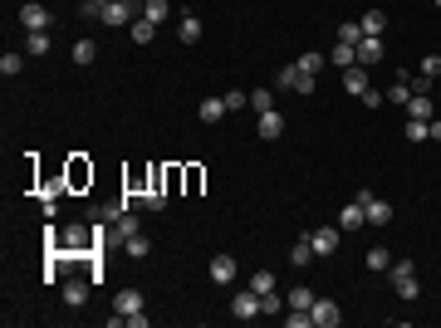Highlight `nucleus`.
Listing matches in <instances>:
<instances>
[{
    "mask_svg": "<svg viewBox=\"0 0 441 328\" xmlns=\"http://www.w3.org/2000/svg\"><path fill=\"white\" fill-rule=\"evenodd\" d=\"M393 289H397V299H417V294H422L417 264H412V260H393Z\"/></svg>",
    "mask_w": 441,
    "mask_h": 328,
    "instance_id": "nucleus-1",
    "label": "nucleus"
},
{
    "mask_svg": "<svg viewBox=\"0 0 441 328\" xmlns=\"http://www.w3.org/2000/svg\"><path fill=\"white\" fill-rule=\"evenodd\" d=\"M274 88H294V93H314V74H304L299 64H285L274 74Z\"/></svg>",
    "mask_w": 441,
    "mask_h": 328,
    "instance_id": "nucleus-2",
    "label": "nucleus"
},
{
    "mask_svg": "<svg viewBox=\"0 0 441 328\" xmlns=\"http://www.w3.org/2000/svg\"><path fill=\"white\" fill-rule=\"evenodd\" d=\"M20 25H25V35H35V30H49V25H54V15H49V6L30 0V6H20Z\"/></svg>",
    "mask_w": 441,
    "mask_h": 328,
    "instance_id": "nucleus-3",
    "label": "nucleus"
},
{
    "mask_svg": "<svg viewBox=\"0 0 441 328\" xmlns=\"http://www.w3.org/2000/svg\"><path fill=\"white\" fill-rule=\"evenodd\" d=\"M309 318H314V328H334V323H344V309L334 299H314L309 304Z\"/></svg>",
    "mask_w": 441,
    "mask_h": 328,
    "instance_id": "nucleus-4",
    "label": "nucleus"
},
{
    "mask_svg": "<svg viewBox=\"0 0 441 328\" xmlns=\"http://www.w3.org/2000/svg\"><path fill=\"white\" fill-rule=\"evenodd\" d=\"M103 25H108V30L133 25V0H108V6H103Z\"/></svg>",
    "mask_w": 441,
    "mask_h": 328,
    "instance_id": "nucleus-5",
    "label": "nucleus"
},
{
    "mask_svg": "<svg viewBox=\"0 0 441 328\" xmlns=\"http://www.w3.org/2000/svg\"><path fill=\"white\" fill-rule=\"evenodd\" d=\"M382 54H388V49H382V35H363V39H358V64H363V69L382 64Z\"/></svg>",
    "mask_w": 441,
    "mask_h": 328,
    "instance_id": "nucleus-6",
    "label": "nucleus"
},
{
    "mask_svg": "<svg viewBox=\"0 0 441 328\" xmlns=\"http://www.w3.org/2000/svg\"><path fill=\"white\" fill-rule=\"evenodd\" d=\"M231 313H236V318H245V323H250V318H260V294H255V289H241V294L231 299Z\"/></svg>",
    "mask_w": 441,
    "mask_h": 328,
    "instance_id": "nucleus-7",
    "label": "nucleus"
},
{
    "mask_svg": "<svg viewBox=\"0 0 441 328\" xmlns=\"http://www.w3.org/2000/svg\"><path fill=\"white\" fill-rule=\"evenodd\" d=\"M363 226H368V211H363V201L353 196V201L339 211V231H363Z\"/></svg>",
    "mask_w": 441,
    "mask_h": 328,
    "instance_id": "nucleus-8",
    "label": "nucleus"
},
{
    "mask_svg": "<svg viewBox=\"0 0 441 328\" xmlns=\"http://www.w3.org/2000/svg\"><path fill=\"white\" fill-rule=\"evenodd\" d=\"M363 211H368V226H393V206L382 201V196H373V191H368Z\"/></svg>",
    "mask_w": 441,
    "mask_h": 328,
    "instance_id": "nucleus-9",
    "label": "nucleus"
},
{
    "mask_svg": "<svg viewBox=\"0 0 441 328\" xmlns=\"http://www.w3.org/2000/svg\"><path fill=\"white\" fill-rule=\"evenodd\" d=\"M206 275H211L216 284H231V280H236V260H231V255H216V260H211V269H206Z\"/></svg>",
    "mask_w": 441,
    "mask_h": 328,
    "instance_id": "nucleus-10",
    "label": "nucleus"
},
{
    "mask_svg": "<svg viewBox=\"0 0 441 328\" xmlns=\"http://www.w3.org/2000/svg\"><path fill=\"white\" fill-rule=\"evenodd\" d=\"M280 133H285V113H274V108H270V113H260V137H265V142H274Z\"/></svg>",
    "mask_w": 441,
    "mask_h": 328,
    "instance_id": "nucleus-11",
    "label": "nucleus"
},
{
    "mask_svg": "<svg viewBox=\"0 0 441 328\" xmlns=\"http://www.w3.org/2000/svg\"><path fill=\"white\" fill-rule=\"evenodd\" d=\"M309 245H314V255H334L339 250V231H309Z\"/></svg>",
    "mask_w": 441,
    "mask_h": 328,
    "instance_id": "nucleus-12",
    "label": "nucleus"
},
{
    "mask_svg": "<svg viewBox=\"0 0 441 328\" xmlns=\"http://www.w3.org/2000/svg\"><path fill=\"white\" fill-rule=\"evenodd\" d=\"M123 250H128L133 260H147V255H152V240H147L142 231H133V235H123Z\"/></svg>",
    "mask_w": 441,
    "mask_h": 328,
    "instance_id": "nucleus-13",
    "label": "nucleus"
},
{
    "mask_svg": "<svg viewBox=\"0 0 441 328\" xmlns=\"http://www.w3.org/2000/svg\"><path fill=\"white\" fill-rule=\"evenodd\" d=\"M59 294H64V304H69V309H79V304L88 299V280H64V289H59Z\"/></svg>",
    "mask_w": 441,
    "mask_h": 328,
    "instance_id": "nucleus-14",
    "label": "nucleus"
},
{
    "mask_svg": "<svg viewBox=\"0 0 441 328\" xmlns=\"http://www.w3.org/2000/svg\"><path fill=\"white\" fill-rule=\"evenodd\" d=\"M328 59H334L339 69H353L358 64V44H334V49H328Z\"/></svg>",
    "mask_w": 441,
    "mask_h": 328,
    "instance_id": "nucleus-15",
    "label": "nucleus"
},
{
    "mask_svg": "<svg viewBox=\"0 0 441 328\" xmlns=\"http://www.w3.org/2000/svg\"><path fill=\"white\" fill-rule=\"evenodd\" d=\"M344 88L363 98V88H368V69H363V64H353V69H344Z\"/></svg>",
    "mask_w": 441,
    "mask_h": 328,
    "instance_id": "nucleus-16",
    "label": "nucleus"
},
{
    "mask_svg": "<svg viewBox=\"0 0 441 328\" xmlns=\"http://www.w3.org/2000/svg\"><path fill=\"white\" fill-rule=\"evenodd\" d=\"M113 309H118V313L128 318V313H138V309H142V294H138V289H118V299H113Z\"/></svg>",
    "mask_w": 441,
    "mask_h": 328,
    "instance_id": "nucleus-17",
    "label": "nucleus"
},
{
    "mask_svg": "<svg viewBox=\"0 0 441 328\" xmlns=\"http://www.w3.org/2000/svg\"><path fill=\"white\" fill-rule=\"evenodd\" d=\"M363 35H382V30H388V10H363Z\"/></svg>",
    "mask_w": 441,
    "mask_h": 328,
    "instance_id": "nucleus-18",
    "label": "nucleus"
},
{
    "mask_svg": "<svg viewBox=\"0 0 441 328\" xmlns=\"http://www.w3.org/2000/svg\"><path fill=\"white\" fill-rule=\"evenodd\" d=\"M226 113H231V108H226V98H201V118H206V123H220Z\"/></svg>",
    "mask_w": 441,
    "mask_h": 328,
    "instance_id": "nucleus-19",
    "label": "nucleus"
},
{
    "mask_svg": "<svg viewBox=\"0 0 441 328\" xmlns=\"http://www.w3.org/2000/svg\"><path fill=\"white\" fill-rule=\"evenodd\" d=\"M128 30H133V44H152V39H157V25H152L147 15H142V20H133Z\"/></svg>",
    "mask_w": 441,
    "mask_h": 328,
    "instance_id": "nucleus-20",
    "label": "nucleus"
},
{
    "mask_svg": "<svg viewBox=\"0 0 441 328\" xmlns=\"http://www.w3.org/2000/svg\"><path fill=\"white\" fill-rule=\"evenodd\" d=\"M388 98H393V103H402V108H407V103H412V74H397V84H393V88H388Z\"/></svg>",
    "mask_w": 441,
    "mask_h": 328,
    "instance_id": "nucleus-21",
    "label": "nucleus"
},
{
    "mask_svg": "<svg viewBox=\"0 0 441 328\" xmlns=\"http://www.w3.org/2000/svg\"><path fill=\"white\" fill-rule=\"evenodd\" d=\"M402 113H407V118H426V123H431V98H426V93H412V103L402 108Z\"/></svg>",
    "mask_w": 441,
    "mask_h": 328,
    "instance_id": "nucleus-22",
    "label": "nucleus"
},
{
    "mask_svg": "<svg viewBox=\"0 0 441 328\" xmlns=\"http://www.w3.org/2000/svg\"><path fill=\"white\" fill-rule=\"evenodd\" d=\"M25 54H49V30H35V35H25Z\"/></svg>",
    "mask_w": 441,
    "mask_h": 328,
    "instance_id": "nucleus-23",
    "label": "nucleus"
},
{
    "mask_svg": "<svg viewBox=\"0 0 441 328\" xmlns=\"http://www.w3.org/2000/svg\"><path fill=\"white\" fill-rule=\"evenodd\" d=\"M250 108H255V113H270V108H274V84L270 88H255L250 93Z\"/></svg>",
    "mask_w": 441,
    "mask_h": 328,
    "instance_id": "nucleus-24",
    "label": "nucleus"
},
{
    "mask_svg": "<svg viewBox=\"0 0 441 328\" xmlns=\"http://www.w3.org/2000/svg\"><path fill=\"white\" fill-rule=\"evenodd\" d=\"M177 35H182V44H196V39H201V20H196V15H182V30H177Z\"/></svg>",
    "mask_w": 441,
    "mask_h": 328,
    "instance_id": "nucleus-25",
    "label": "nucleus"
},
{
    "mask_svg": "<svg viewBox=\"0 0 441 328\" xmlns=\"http://www.w3.org/2000/svg\"><path fill=\"white\" fill-rule=\"evenodd\" d=\"M309 260H314V245H309V235H304V240L290 245V264H309Z\"/></svg>",
    "mask_w": 441,
    "mask_h": 328,
    "instance_id": "nucleus-26",
    "label": "nucleus"
},
{
    "mask_svg": "<svg viewBox=\"0 0 441 328\" xmlns=\"http://www.w3.org/2000/svg\"><path fill=\"white\" fill-rule=\"evenodd\" d=\"M93 59H98V44L93 39H79L74 44V64H93Z\"/></svg>",
    "mask_w": 441,
    "mask_h": 328,
    "instance_id": "nucleus-27",
    "label": "nucleus"
},
{
    "mask_svg": "<svg viewBox=\"0 0 441 328\" xmlns=\"http://www.w3.org/2000/svg\"><path fill=\"white\" fill-rule=\"evenodd\" d=\"M142 15L152 25H162V20H167V0H142Z\"/></svg>",
    "mask_w": 441,
    "mask_h": 328,
    "instance_id": "nucleus-28",
    "label": "nucleus"
},
{
    "mask_svg": "<svg viewBox=\"0 0 441 328\" xmlns=\"http://www.w3.org/2000/svg\"><path fill=\"white\" fill-rule=\"evenodd\" d=\"M358 39H363V25L358 20H344L339 25V44H358Z\"/></svg>",
    "mask_w": 441,
    "mask_h": 328,
    "instance_id": "nucleus-29",
    "label": "nucleus"
},
{
    "mask_svg": "<svg viewBox=\"0 0 441 328\" xmlns=\"http://www.w3.org/2000/svg\"><path fill=\"white\" fill-rule=\"evenodd\" d=\"M402 133H407V142H426V118H407Z\"/></svg>",
    "mask_w": 441,
    "mask_h": 328,
    "instance_id": "nucleus-30",
    "label": "nucleus"
},
{
    "mask_svg": "<svg viewBox=\"0 0 441 328\" xmlns=\"http://www.w3.org/2000/svg\"><path fill=\"white\" fill-rule=\"evenodd\" d=\"M314 299H319V294H314L309 284H299V289H290V309H309Z\"/></svg>",
    "mask_w": 441,
    "mask_h": 328,
    "instance_id": "nucleus-31",
    "label": "nucleus"
},
{
    "mask_svg": "<svg viewBox=\"0 0 441 328\" xmlns=\"http://www.w3.org/2000/svg\"><path fill=\"white\" fill-rule=\"evenodd\" d=\"M294 64H299L304 74H314V79H319V74H323V54H299Z\"/></svg>",
    "mask_w": 441,
    "mask_h": 328,
    "instance_id": "nucleus-32",
    "label": "nucleus"
},
{
    "mask_svg": "<svg viewBox=\"0 0 441 328\" xmlns=\"http://www.w3.org/2000/svg\"><path fill=\"white\" fill-rule=\"evenodd\" d=\"M368 269H393V255L382 250V245H373V250H368Z\"/></svg>",
    "mask_w": 441,
    "mask_h": 328,
    "instance_id": "nucleus-33",
    "label": "nucleus"
},
{
    "mask_svg": "<svg viewBox=\"0 0 441 328\" xmlns=\"http://www.w3.org/2000/svg\"><path fill=\"white\" fill-rule=\"evenodd\" d=\"M25 69V59H20V54H0V74H6V79H15Z\"/></svg>",
    "mask_w": 441,
    "mask_h": 328,
    "instance_id": "nucleus-34",
    "label": "nucleus"
},
{
    "mask_svg": "<svg viewBox=\"0 0 441 328\" xmlns=\"http://www.w3.org/2000/svg\"><path fill=\"white\" fill-rule=\"evenodd\" d=\"M103 6H108V0H79V15L84 20H103Z\"/></svg>",
    "mask_w": 441,
    "mask_h": 328,
    "instance_id": "nucleus-35",
    "label": "nucleus"
},
{
    "mask_svg": "<svg viewBox=\"0 0 441 328\" xmlns=\"http://www.w3.org/2000/svg\"><path fill=\"white\" fill-rule=\"evenodd\" d=\"M250 289H255V294H270V289H274V275H270V269H260V275H250Z\"/></svg>",
    "mask_w": 441,
    "mask_h": 328,
    "instance_id": "nucleus-36",
    "label": "nucleus"
},
{
    "mask_svg": "<svg viewBox=\"0 0 441 328\" xmlns=\"http://www.w3.org/2000/svg\"><path fill=\"white\" fill-rule=\"evenodd\" d=\"M285 323H290V328H314L309 309H290V313H285Z\"/></svg>",
    "mask_w": 441,
    "mask_h": 328,
    "instance_id": "nucleus-37",
    "label": "nucleus"
},
{
    "mask_svg": "<svg viewBox=\"0 0 441 328\" xmlns=\"http://www.w3.org/2000/svg\"><path fill=\"white\" fill-rule=\"evenodd\" d=\"M280 309H285V304H280V294H274V289L260 294V313H280Z\"/></svg>",
    "mask_w": 441,
    "mask_h": 328,
    "instance_id": "nucleus-38",
    "label": "nucleus"
},
{
    "mask_svg": "<svg viewBox=\"0 0 441 328\" xmlns=\"http://www.w3.org/2000/svg\"><path fill=\"white\" fill-rule=\"evenodd\" d=\"M147 211H167V196H162V191H147V196H138Z\"/></svg>",
    "mask_w": 441,
    "mask_h": 328,
    "instance_id": "nucleus-39",
    "label": "nucleus"
},
{
    "mask_svg": "<svg viewBox=\"0 0 441 328\" xmlns=\"http://www.w3.org/2000/svg\"><path fill=\"white\" fill-rule=\"evenodd\" d=\"M422 74H426V79L441 74V54H426V59H422Z\"/></svg>",
    "mask_w": 441,
    "mask_h": 328,
    "instance_id": "nucleus-40",
    "label": "nucleus"
},
{
    "mask_svg": "<svg viewBox=\"0 0 441 328\" xmlns=\"http://www.w3.org/2000/svg\"><path fill=\"white\" fill-rule=\"evenodd\" d=\"M382 98H388V93H377V88H373V84H368V88H363V108H382Z\"/></svg>",
    "mask_w": 441,
    "mask_h": 328,
    "instance_id": "nucleus-41",
    "label": "nucleus"
},
{
    "mask_svg": "<svg viewBox=\"0 0 441 328\" xmlns=\"http://www.w3.org/2000/svg\"><path fill=\"white\" fill-rule=\"evenodd\" d=\"M245 103H250V98H245L241 88H231V93H226V108H231V113H236V108H245Z\"/></svg>",
    "mask_w": 441,
    "mask_h": 328,
    "instance_id": "nucleus-42",
    "label": "nucleus"
},
{
    "mask_svg": "<svg viewBox=\"0 0 441 328\" xmlns=\"http://www.w3.org/2000/svg\"><path fill=\"white\" fill-rule=\"evenodd\" d=\"M426 137H431V142H441V118H431V123H426Z\"/></svg>",
    "mask_w": 441,
    "mask_h": 328,
    "instance_id": "nucleus-43",
    "label": "nucleus"
},
{
    "mask_svg": "<svg viewBox=\"0 0 441 328\" xmlns=\"http://www.w3.org/2000/svg\"><path fill=\"white\" fill-rule=\"evenodd\" d=\"M436 10H441V0H436Z\"/></svg>",
    "mask_w": 441,
    "mask_h": 328,
    "instance_id": "nucleus-44",
    "label": "nucleus"
}]
</instances>
